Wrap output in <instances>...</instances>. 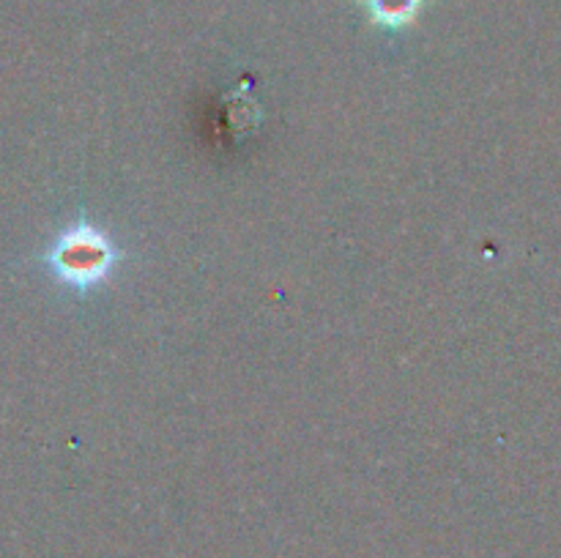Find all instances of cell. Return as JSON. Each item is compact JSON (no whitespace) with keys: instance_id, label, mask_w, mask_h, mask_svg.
<instances>
[{"instance_id":"cell-1","label":"cell","mask_w":561,"mask_h":558,"mask_svg":"<svg viewBox=\"0 0 561 558\" xmlns=\"http://www.w3.org/2000/svg\"><path fill=\"white\" fill-rule=\"evenodd\" d=\"M42 263L55 282L69 288L71 293L88 295L115 277L124 263V249L96 222L77 217L49 241Z\"/></svg>"},{"instance_id":"cell-2","label":"cell","mask_w":561,"mask_h":558,"mask_svg":"<svg viewBox=\"0 0 561 558\" xmlns=\"http://www.w3.org/2000/svg\"><path fill=\"white\" fill-rule=\"evenodd\" d=\"M367 22L381 31H405L420 20L425 0H362Z\"/></svg>"}]
</instances>
